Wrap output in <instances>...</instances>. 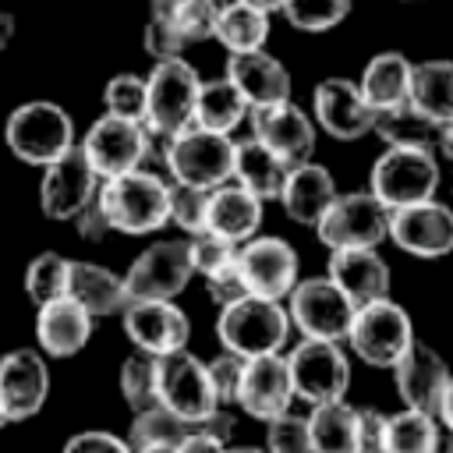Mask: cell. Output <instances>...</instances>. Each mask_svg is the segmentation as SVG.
Instances as JSON below:
<instances>
[{"instance_id":"6125c7cd","label":"cell","mask_w":453,"mask_h":453,"mask_svg":"<svg viewBox=\"0 0 453 453\" xmlns=\"http://www.w3.org/2000/svg\"><path fill=\"white\" fill-rule=\"evenodd\" d=\"M439 453H453V432H449V439L442 442V449H439Z\"/></svg>"},{"instance_id":"44dd1931","label":"cell","mask_w":453,"mask_h":453,"mask_svg":"<svg viewBox=\"0 0 453 453\" xmlns=\"http://www.w3.org/2000/svg\"><path fill=\"white\" fill-rule=\"evenodd\" d=\"M290 403H294V386H290L287 357L283 354L248 357L244 372H241V386H237L234 407H241L255 421H269V418L290 411Z\"/></svg>"},{"instance_id":"7402d4cb","label":"cell","mask_w":453,"mask_h":453,"mask_svg":"<svg viewBox=\"0 0 453 453\" xmlns=\"http://www.w3.org/2000/svg\"><path fill=\"white\" fill-rule=\"evenodd\" d=\"M446 379H449L446 357H442L435 347L421 343V340H414V343L403 350V357L393 365L396 396L403 400L407 411L435 414L439 396H442V389H446Z\"/></svg>"},{"instance_id":"f35d334b","label":"cell","mask_w":453,"mask_h":453,"mask_svg":"<svg viewBox=\"0 0 453 453\" xmlns=\"http://www.w3.org/2000/svg\"><path fill=\"white\" fill-rule=\"evenodd\" d=\"M350 7H354V0H283L280 11L290 28L319 35V32L343 25L350 18Z\"/></svg>"},{"instance_id":"e7e4bbea","label":"cell","mask_w":453,"mask_h":453,"mask_svg":"<svg viewBox=\"0 0 453 453\" xmlns=\"http://www.w3.org/2000/svg\"><path fill=\"white\" fill-rule=\"evenodd\" d=\"M400 4H407V7H414V4H425V0H400Z\"/></svg>"},{"instance_id":"03108f58","label":"cell","mask_w":453,"mask_h":453,"mask_svg":"<svg viewBox=\"0 0 453 453\" xmlns=\"http://www.w3.org/2000/svg\"><path fill=\"white\" fill-rule=\"evenodd\" d=\"M216 4H226V0H216Z\"/></svg>"},{"instance_id":"f5cc1de1","label":"cell","mask_w":453,"mask_h":453,"mask_svg":"<svg viewBox=\"0 0 453 453\" xmlns=\"http://www.w3.org/2000/svg\"><path fill=\"white\" fill-rule=\"evenodd\" d=\"M226 449V442H219L216 435H209V432H202V428H191L177 446H173V453H223Z\"/></svg>"},{"instance_id":"83f0119b","label":"cell","mask_w":453,"mask_h":453,"mask_svg":"<svg viewBox=\"0 0 453 453\" xmlns=\"http://www.w3.org/2000/svg\"><path fill=\"white\" fill-rule=\"evenodd\" d=\"M67 297L74 304H81L92 319L120 315V308L127 304L124 276L113 273L110 265L85 262V258H71V269H67Z\"/></svg>"},{"instance_id":"816d5d0a","label":"cell","mask_w":453,"mask_h":453,"mask_svg":"<svg viewBox=\"0 0 453 453\" xmlns=\"http://www.w3.org/2000/svg\"><path fill=\"white\" fill-rule=\"evenodd\" d=\"M71 223H74V234H78L85 244H99V241H106V237L113 234L96 198H92V202H88V205H85V209H81V212H78Z\"/></svg>"},{"instance_id":"1f68e13d","label":"cell","mask_w":453,"mask_h":453,"mask_svg":"<svg viewBox=\"0 0 453 453\" xmlns=\"http://www.w3.org/2000/svg\"><path fill=\"white\" fill-rule=\"evenodd\" d=\"M407 103L432 117L435 124L453 120V60H421L411 64Z\"/></svg>"},{"instance_id":"2e32d148","label":"cell","mask_w":453,"mask_h":453,"mask_svg":"<svg viewBox=\"0 0 453 453\" xmlns=\"http://www.w3.org/2000/svg\"><path fill=\"white\" fill-rule=\"evenodd\" d=\"M120 326L131 347L152 357L184 350L191 340V319L177 301H127L120 308Z\"/></svg>"},{"instance_id":"4316f807","label":"cell","mask_w":453,"mask_h":453,"mask_svg":"<svg viewBox=\"0 0 453 453\" xmlns=\"http://www.w3.org/2000/svg\"><path fill=\"white\" fill-rule=\"evenodd\" d=\"M258 226H262V198H255L251 191H244L234 180L209 191V209H205L209 234L230 241V244H244L248 237L258 234Z\"/></svg>"},{"instance_id":"7bdbcfd3","label":"cell","mask_w":453,"mask_h":453,"mask_svg":"<svg viewBox=\"0 0 453 453\" xmlns=\"http://www.w3.org/2000/svg\"><path fill=\"white\" fill-rule=\"evenodd\" d=\"M265 453H311L308 414L283 411L265 421Z\"/></svg>"},{"instance_id":"30bf717a","label":"cell","mask_w":453,"mask_h":453,"mask_svg":"<svg viewBox=\"0 0 453 453\" xmlns=\"http://www.w3.org/2000/svg\"><path fill=\"white\" fill-rule=\"evenodd\" d=\"M287 357L294 400H304L308 407L347 400L350 386V357L333 340H301Z\"/></svg>"},{"instance_id":"7c38bea8","label":"cell","mask_w":453,"mask_h":453,"mask_svg":"<svg viewBox=\"0 0 453 453\" xmlns=\"http://www.w3.org/2000/svg\"><path fill=\"white\" fill-rule=\"evenodd\" d=\"M195 269L188 258V237L152 241L124 273L127 301H173L191 283Z\"/></svg>"},{"instance_id":"277c9868","label":"cell","mask_w":453,"mask_h":453,"mask_svg":"<svg viewBox=\"0 0 453 453\" xmlns=\"http://www.w3.org/2000/svg\"><path fill=\"white\" fill-rule=\"evenodd\" d=\"M163 170H166V180L173 184L212 191L230 180L234 142L230 134H216L198 124H188L184 131L163 138Z\"/></svg>"},{"instance_id":"603a6c76","label":"cell","mask_w":453,"mask_h":453,"mask_svg":"<svg viewBox=\"0 0 453 453\" xmlns=\"http://www.w3.org/2000/svg\"><path fill=\"white\" fill-rule=\"evenodd\" d=\"M92 315L67 294L35 308V350L42 357H74L92 340Z\"/></svg>"},{"instance_id":"f1b7e54d","label":"cell","mask_w":453,"mask_h":453,"mask_svg":"<svg viewBox=\"0 0 453 453\" xmlns=\"http://www.w3.org/2000/svg\"><path fill=\"white\" fill-rule=\"evenodd\" d=\"M287 170L290 163H283L273 149H265L262 142L255 138H244V142H234V170H230V180L241 184L244 191H251L255 198H276L283 180H287Z\"/></svg>"},{"instance_id":"8d00e7d4","label":"cell","mask_w":453,"mask_h":453,"mask_svg":"<svg viewBox=\"0 0 453 453\" xmlns=\"http://www.w3.org/2000/svg\"><path fill=\"white\" fill-rule=\"evenodd\" d=\"M188 432H191L188 421L170 414L163 403H152L145 411H134L124 442H127V449H149V446H170L173 449Z\"/></svg>"},{"instance_id":"7a4b0ae2","label":"cell","mask_w":453,"mask_h":453,"mask_svg":"<svg viewBox=\"0 0 453 453\" xmlns=\"http://www.w3.org/2000/svg\"><path fill=\"white\" fill-rule=\"evenodd\" d=\"M4 145L28 166H46L78 145L74 117L53 99H25L4 120Z\"/></svg>"},{"instance_id":"9a60e30c","label":"cell","mask_w":453,"mask_h":453,"mask_svg":"<svg viewBox=\"0 0 453 453\" xmlns=\"http://www.w3.org/2000/svg\"><path fill=\"white\" fill-rule=\"evenodd\" d=\"M39 209L46 219L57 223H71L99 191V177L88 166V159L81 156V149H67L64 156H57L53 163L39 166Z\"/></svg>"},{"instance_id":"91938a15","label":"cell","mask_w":453,"mask_h":453,"mask_svg":"<svg viewBox=\"0 0 453 453\" xmlns=\"http://www.w3.org/2000/svg\"><path fill=\"white\" fill-rule=\"evenodd\" d=\"M223 453H265V446H226Z\"/></svg>"},{"instance_id":"9f6ffc18","label":"cell","mask_w":453,"mask_h":453,"mask_svg":"<svg viewBox=\"0 0 453 453\" xmlns=\"http://www.w3.org/2000/svg\"><path fill=\"white\" fill-rule=\"evenodd\" d=\"M14 32H18V21H14V14L11 11H0V53L14 42Z\"/></svg>"},{"instance_id":"6da1fadb","label":"cell","mask_w":453,"mask_h":453,"mask_svg":"<svg viewBox=\"0 0 453 453\" xmlns=\"http://www.w3.org/2000/svg\"><path fill=\"white\" fill-rule=\"evenodd\" d=\"M166 198H170V180L156 170H127L120 177L99 180L96 202L110 223L113 234L127 237H145L166 226Z\"/></svg>"},{"instance_id":"9c48e42d","label":"cell","mask_w":453,"mask_h":453,"mask_svg":"<svg viewBox=\"0 0 453 453\" xmlns=\"http://www.w3.org/2000/svg\"><path fill=\"white\" fill-rule=\"evenodd\" d=\"M290 329L301 333V340H333L343 343L350 319H354V304L347 301V294L329 280V276H311V280H297L290 287V294L283 297Z\"/></svg>"},{"instance_id":"8fae6325","label":"cell","mask_w":453,"mask_h":453,"mask_svg":"<svg viewBox=\"0 0 453 453\" xmlns=\"http://www.w3.org/2000/svg\"><path fill=\"white\" fill-rule=\"evenodd\" d=\"M156 400L170 414L188 421L191 428L202 425L219 407L212 382H209V372H205V361L198 354H191L188 347L156 357Z\"/></svg>"},{"instance_id":"681fc988","label":"cell","mask_w":453,"mask_h":453,"mask_svg":"<svg viewBox=\"0 0 453 453\" xmlns=\"http://www.w3.org/2000/svg\"><path fill=\"white\" fill-rule=\"evenodd\" d=\"M60 453H131L124 435H113L106 428H81L74 435H67Z\"/></svg>"},{"instance_id":"60d3db41","label":"cell","mask_w":453,"mask_h":453,"mask_svg":"<svg viewBox=\"0 0 453 453\" xmlns=\"http://www.w3.org/2000/svg\"><path fill=\"white\" fill-rule=\"evenodd\" d=\"M103 110L124 120H145V78L134 71H120L103 85Z\"/></svg>"},{"instance_id":"4fadbf2b","label":"cell","mask_w":453,"mask_h":453,"mask_svg":"<svg viewBox=\"0 0 453 453\" xmlns=\"http://www.w3.org/2000/svg\"><path fill=\"white\" fill-rule=\"evenodd\" d=\"M149 145H152V134L145 131V124L110 117V113L96 117L88 124L85 138L78 142L81 156L88 159V166L96 170L99 180H110V177H120L127 170L145 166Z\"/></svg>"},{"instance_id":"cb8c5ba5","label":"cell","mask_w":453,"mask_h":453,"mask_svg":"<svg viewBox=\"0 0 453 453\" xmlns=\"http://www.w3.org/2000/svg\"><path fill=\"white\" fill-rule=\"evenodd\" d=\"M223 78L244 96L248 110L269 106V103H280V99H290V71L273 53H265V50L230 53Z\"/></svg>"},{"instance_id":"be15d7a7","label":"cell","mask_w":453,"mask_h":453,"mask_svg":"<svg viewBox=\"0 0 453 453\" xmlns=\"http://www.w3.org/2000/svg\"><path fill=\"white\" fill-rule=\"evenodd\" d=\"M0 428H7V414H4V407H0Z\"/></svg>"},{"instance_id":"bcb514c9","label":"cell","mask_w":453,"mask_h":453,"mask_svg":"<svg viewBox=\"0 0 453 453\" xmlns=\"http://www.w3.org/2000/svg\"><path fill=\"white\" fill-rule=\"evenodd\" d=\"M216 11L219 4L216 0H184L180 11L173 14V25L180 28L184 42H205L212 39V25H216Z\"/></svg>"},{"instance_id":"52a82bcc","label":"cell","mask_w":453,"mask_h":453,"mask_svg":"<svg viewBox=\"0 0 453 453\" xmlns=\"http://www.w3.org/2000/svg\"><path fill=\"white\" fill-rule=\"evenodd\" d=\"M343 340L365 365L393 368L403 357V350L414 343V322L403 304H396L393 297H382L354 308V319Z\"/></svg>"},{"instance_id":"c3c4849f","label":"cell","mask_w":453,"mask_h":453,"mask_svg":"<svg viewBox=\"0 0 453 453\" xmlns=\"http://www.w3.org/2000/svg\"><path fill=\"white\" fill-rule=\"evenodd\" d=\"M202 280H205V290H209V297H212L216 308H226V304L248 297V287H244V280L237 273V255H234V262H226L223 269H216V273H209Z\"/></svg>"},{"instance_id":"7dc6e473","label":"cell","mask_w":453,"mask_h":453,"mask_svg":"<svg viewBox=\"0 0 453 453\" xmlns=\"http://www.w3.org/2000/svg\"><path fill=\"white\" fill-rule=\"evenodd\" d=\"M205 372H209L216 403H219V407H234V400H237V386H241V372H244V357L223 350L219 357L205 361Z\"/></svg>"},{"instance_id":"b9f144b4","label":"cell","mask_w":453,"mask_h":453,"mask_svg":"<svg viewBox=\"0 0 453 453\" xmlns=\"http://www.w3.org/2000/svg\"><path fill=\"white\" fill-rule=\"evenodd\" d=\"M205 209H209V191L191 188V184H173L170 180V198H166V223L180 226L188 237L205 230Z\"/></svg>"},{"instance_id":"f907efd6","label":"cell","mask_w":453,"mask_h":453,"mask_svg":"<svg viewBox=\"0 0 453 453\" xmlns=\"http://www.w3.org/2000/svg\"><path fill=\"white\" fill-rule=\"evenodd\" d=\"M386 414L375 407H357V453H382Z\"/></svg>"},{"instance_id":"ac0fdd59","label":"cell","mask_w":453,"mask_h":453,"mask_svg":"<svg viewBox=\"0 0 453 453\" xmlns=\"http://www.w3.org/2000/svg\"><path fill=\"white\" fill-rule=\"evenodd\" d=\"M386 241L414 258H442L453 251V209L439 198L389 212Z\"/></svg>"},{"instance_id":"6f0895ef","label":"cell","mask_w":453,"mask_h":453,"mask_svg":"<svg viewBox=\"0 0 453 453\" xmlns=\"http://www.w3.org/2000/svg\"><path fill=\"white\" fill-rule=\"evenodd\" d=\"M180 4H184V0H149V14H152V18H170V21H173V14L180 11Z\"/></svg>"},{"instance_id":"8992f818","label":"cell","mask_w":453,"mask_h":453,"mask_svg":"<svg viewBox=\"0 0 453 453\" xmlns=\"http://www.w3.org/2000/svg\"><path fill=\"white\" fill-rule=\"evenodd\" d=\"M198 85L202 78L184 57L152 64V71L145 74V131L156 138L184 131L195 117Z\"/></svg>"},{"instance_id":"e575fe53","label":"cell","mask_w":453,"mask_h":453,"mask_svg":"<svg viewBox=\"0 0 453 453\" xmlns=\"http://www.w3.org/2000/svg\"><path fill=\"white\" fill-rule=\"evenodd\" d=\"M244 120H248V103H244V96L226 78H212V81L198 85L191 124H198L205 131H216V134H230Z\"/></svg>"},{"instance_id":"680465c9","label":"cell","mask_w":453,"mask_h":453,"mask_svg":"<svg viewBox=\"0 0 453 453\" xmlns=\"http://www.w3.org/2000/svg\"><path fill=\"white\" fill-rule=\"evenodd\" d=\"M241 4H248V7H255V11H262V14H273V11L283 7V0H241Z\"/></svg>"},{"instance_id":"ba28073f","label":"cell","mask_w":453,"mask_h":453,"mask_svg":"<svg viewBox=\"0 0 453 453\" xmlns=\"http://www.w3.org/2000/svg\"><path fill=\"white\" fill-rule=\"evenodd\" d=\"M389 209L365 188V191H336L329 209L315 223V237L329 251H350V248H379L386 241Z\"/></svg>"},{"instance_id":"d4e9b609","label":"cell","mask_w":453,"mask_h":453,"mask_svg":"<svg viewBox=\"0 0 453 453\" xmlns=\"http://www.w3.org/2000/svg\"><path fill=\"white\" fill-rule=\"evenodd\" d=\"M354 308L368 301L389 297V262L379 255V248H350V251H329V273H326Z\"/></svg>"},{"instance_id":"f546056e","label":"cell","mask_w":453,"mask_h":453,"mask_svg":"<svg viewBox=\"0 0 453 453\" xmlns=\"http://www.w3.org/2000/svg\"><path fill=\"white\" fill-rule=\"evenodd\" d=\"M407 88H411V60L400 53V50H382L375 53L361 78H357V92L365 96V103L372 110H386V106H396L407 99Z\"/></svg>"},{"instance_id":"ffe728a7","label":"cell","mask_w":453,"mask_h":453,"mask_svg":"<svg viewBox=\"0 0 453 453\" xmlns=\"http://www.w3.org/2000/svg\"><path fill=\"white\" fill-rule=\"evenodd\" d=\"M311 120L336 142H357L372 131V106L354 78H322L311 92Z\"/></svg>"},{"instance_id":"d6a6232c","label":"cell","mask_w":453,"mask_h":453,"mask_svg":"<svg viewBox=\"0 0 453 453\" xmlns=\"http://www.w3.org/2000/svg\"><path fill=\"white\" fill-rule=\"evenodd\" d=\"M308 442L311 453H357V407L347 400L311 407Z\"/></svg>"},{"instance_id":"5bb4252c","label":"cell","mask_w":453,"mask_h":453,"mask_svg":"<svg viewBox=\"0 0 453 453\" xmlns=\"http://www.w3.org/2000/svg\"><path fill=\"white\" fill-rule=\"evenodd\" d=\"M297 269H301L297 251L283 237L255 234L244 244H237V273H241L248 294H255V297L283 301L290 294V287L301 280Z\"/></svg>"},{"instance_id":"5b68a950","label":"cell","mask_w":453,"mask_h":453,"mask_svg":"<svg viewBox=\"0 0 453 453\" xmlns=\"http://www.w3.org/2000/svg\"><path fill=\"white\" fill-rule=\"evenodd\" d=\"M368 191L389 209H407L435 198L439 159L428 149H382L368 173Z\"/></svg>"},{"instance_id":"11a10c76","label":"cell","mask_w":453,"mask_h":453,"mask_svg":"<svg viewBox=\"0 0 453 453\" xmlns=\"http://www.w3.org/2000/svg\"><path fill=\"white\" fill-rule=\"evenodd\" d=\"M435 152H442V156L453 163V120H442V124H439V142H435Z\"/></svg>"},{"instance_id":"d6986e66","label":"cell","mask_w":453,"mask_h":453,"mask_svg":"<svg viewBox=\"0 0 453 453\" xmlns=\"http://www.w3.org/2000/svg\"><path fill=\"white\" fill-rule=\"evenodd\" d=\"M248 120H251V138L262 142L265 149H273L283 163L297 166V163L311 159V152H315V120L294 99L255 106V110H248Z\"/></svg>"},{"instance_id":"db71d44e","label":"cell","mask_w":453,"mask_h":453,"mask_svg":"<svg viewBox=\"0 0 453 453\" xmlns=\"http://www.w3.org/2000/svg\"><path fill=\"white\" fill-rule=\"evenodd\" d=\"M435 418H439V425H442L446 432H453V372H449V379H446V389H442V396H439Z\"/></svg>"},{"instance_id":"4dcf8cb0","label":"cell","mask_w":453,"mask_h":453,"mask_svg":"<svg viewBox=\"0 0 453 453\" xmlns=\"http://www.w3.org/2000/svg\"><path fill=\"white\" fill-rule=\"evenodd\" d=\"M372 131L386 142V149H428L435 152L439 124L414 110L407 99L386 110H372Z\"/></svg>"},{"instance_id":"836d02e7","label":"cell","mask_w":453,"mask_h":453,"mask_svg":"<svg viewBox=\"0 0 453 453\" xmlns=\"http://www.w3.org/2000/svg\"><path fill=\"white\" fill-rule=\"evenodd\" d=\"M212 39L226 50V53H251V50H265L269 39V14L241 4V0H226L216 11V25H212Z\"/></svg>"},{"instance_id":"94428289","label":"cell","mask_w":453,"mask_h":453,"mask_svg":"<svg viewBox=\"0 0 453 453\" xmlns=\"http://www.w3.org/2000/svg\"><path fill=\"white\" fill-rule=\"evenodd\" d=\"M131 453H173L170 446H149V449H131Z\"/></svg>"},{"instance_id":"d590c367","label":"cell","mask_w":453,"mask_h":453,"mask_svg":"<svg viewBox=\"0 0 453 453\" xmlns=\"http://www.w3.org/2000/svg\"><path fill=\"white\" fill-rule=\"evenodd\" d=\"M442 435H439V418L425 411H396L386 414V442L382 453H439Z\"/></svg>"},{"instance_id":"f6af8a7d","label":"cell","mask_w":453,"mask_h":453,"mask_svg":"<svg viewBox=\"0 0 453 453\" xmlns=\"http://www.w3.org/2000/svg\"><path fill=\"white\" fill-rule=\"evenodd\" d=\"M184 35H180V28L170 21V18H152L149 14V21H145V28H142V50L152 57V64H159V60H177L180 53H184Z\"/></svg>"},{"instance_id":"74e56055","label":"cell","mask_w":453,"mask_h":453,"mask_svg":"<svg viewBox=\"0 0 453 453\" xmlns=\"http://www.w3.org/2000/svg\"><path fill=\"white\" fill-rule=\"evenodd\" d=\"M67 269H71V258H64L60 251H39L25 265V294H28V301L39 308V304H50V301L64 297L67 294Z\"/></svg>"},{"instance_id":"3957f363","label":"cell","mask_w":453,"mask_h":453,"mask_svg":"<svg viewBox=\"0 0 453 453\" xmlns=\"http://www.w3.org/2000/svg\"><path fill=\"white\" fill-rule=\"evenodd\" d=\"M216 340L223 350L237 357H262V354H283L290 340V319L283 301L269 297H241L216 315Z\"/></svg>"},{"instance_id":"ab89813d","label":"cell","mask_w":453,"mask_h":453,"mask_svg":"<svg viewBox=\"0 0 453 453\" xmlns=\"http://www.w3.org/2000/svg\"><path fill=\"white\" fill-rule=\"evenodd\" d=\"M117 386H120V396H124V403L131 407V414H134V411H145V407H152V403H159V400H156V357H152V354H142V350L127 354V357L120 361Z\"/></svg>"},{"instance_id":"e0dca14e","label":"cell","mask_w":453,"mask_h":453,"mask_svg":"<svg viewBox=\"0 0 453 453\" xmlns=\"http://www.w3.org/2000/svg\"><path fill=\"white\" fill-rule=\"evenodd\" d=\"M50 400V361L35 347H14L0 357V407L7 425L35 418Z\"/></svg>"},{"instance_id":"484cf974","label":"cell","mask_w":453,"mask_h":453,"mask_svg":"<svg viewBox=\"0 0 453 453\" xmlns=\"http://www.w3.org/2000/svg\"><path fill=\"white\" fill-rule=\"evenodd\" d=\"M276 198H280L287 219H294L301 226H315L319 216L336 198V180H333V173L322 163L304 159V163H297V166L287 170V180H283V188H280Z\"/></svg>"},{"instance_id":"ee69618b","label":"cell","mask_w":453,"mask_h":453,"mask_svg":"<svg viewBox=\"0 0 453 453\" xmlns=\"http://www.w3.org/2000/svg\"><path fill=\"white\" fill-rule=\"evenodd\" d=\"M234 255H237V244H230V241H223L209 230L188 237V258H191V269L198 276H209V273L223 269L226 262H234Z\"/></svg>"}]
</instances>
